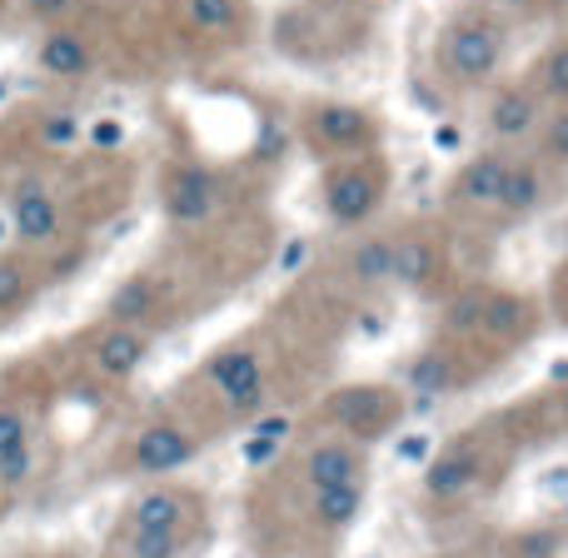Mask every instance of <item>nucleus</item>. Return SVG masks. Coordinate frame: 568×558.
<instances>
[{
  "mask_svg": "<svg viewBox=\"0 0 568 558\" xmlns=\"http://www.w3.org/2000/svg\"><path fill=\"white\" fill-rule=\"evenodd\" d=\"M10 225H16L20 245H50L60 235V210L36 180H26L16 190V200H10Z\"/></svg>",
  "mask_w": 568,
  "mask_h": 558,
  "instance_id": "7ed1b4c3",
  "label": "nucleus"
},
{
  "mask_svg": "<svg viewBox=\"0 0 568 558\" xmlns=\"http://www.w3.org/2000/svg\"><path fill=\"white\" fill-rule=\"evenodd\" d=\"M150 300H155V290H150V280H125L115 294H110V319L125 329L130 319H140V314L150 310Z\"/></svg>",
  "mask_w": 568,
  "mask_h": 558,
  "instance_id": "f3484780",
  "label": "nucleus"
},
{
  "mask_svg": "<svg viewBox=\"0 0 568 558\" xmlns=\"http://www.w3.org/2000/svg\"><path fill=\"white\" fill-rule=\"evenodd\" d=\"M539 125V100H534V90H499L489 105V130L499 140H519L529 135V130Z\"/></svg>",
  "mask_w": 568,
  "mask_h": 558,
  "instance_id": "1a4fd4ad",
  "label": "nucleus"
},
{
  "mask_svg": "<svg viewBox=\"0 0 568 558\" xmlns=\"http://www.w3.org/2000/svg\"><path fill=\"white\" fill-rule=\"evenodd\" d=\"M20 444H30V419L16 404H0V454L20 449Z\"/></svg>",
  "mask_w": 568,
  "mask_h": 558,
  "instance_id": "bb28decb",
  "label": "nucleus"
},
{
  "mask_svg": "<svg viewBox=\"0 0 568 558\" xmlns=\"http://www.w3.org/2000/svg\"><path fill=\"white\" fill-rule=\"evenodd\" d=\"M474 310H479V300H464V304H454V324H474Z\"/></svg>",
  "mask_w": 568,
  "mask_h": 558,
  "instance_id": "2f4dec72",
  "label": "nucleus"
},
{
  "mask_svg": "<svg viewBox=\"0 0 568 558\" xmlns=\"http://www.w3.org/2000/svg\"><path fill=\"white\" fill-rule=\"evenodd\" d=\"M364 504V489L359 484H339V489H320L314 494V519L324 524V529H344V524H354V514H359Z\"/></svg>",
  "mask_w": 568,
  "mask_h": 558,
  "instance_id": "dca6fc26",
  "label": "nucleus"
},
{
  "mask_svg": "<svg viewBox=\"0 0 568 558\" xmlns=\"http://www.w3.org/2000/svg\"><path fill=\"white\" fill-rule=\"evenodd\" d=\"M564 404H568V394H564Z\"/></svg>",
  "mask_w": 568,
  "mask_h": 558,
  "instance_id": "473e14b6",
  "label": "nucleus"
},
{
  "mask_svg": "<svg viewBox=\"0 0 568 558\" xmlns=\"http://www.w3.org/2000/svg\"><path fill=\"white\" fill-rule=\"evenodd\" d=\"M190 459H195V439H190L185 429H175V424H150L135 439V449H130V464H135L140 474L185 469Z\"/></svg>",
  "mask_w": 568,
  "mask_h": 558,
  "instance_id": "f03ea898",
  "label": "nucleus"
},
{
  "mask_svg": "<svg viewBox=\"0 0 568 558\" xmlns=\"http://www.w3.org/2000/svg\"><path fill=\"white\" fill-rule=\"evenodd\" d=\"M320 130L329 140H339V145H354V140L364 135V115H359V110H349V105H329L320 115Z\"/></svg>",
  "mask_w": 568,
  "mask_h": 558,
  "instance_id": "aec40b11",
  "label": "nucleus"
},
{
  "mask_svg": "<svg viewBox=\"0 0 568 558\" xmlns=\"http://www.w3.org/2000/svg\"><path fill=\"white\" fill-rule=\"evenodd\" d=\"M26 6H30V16L36 20H60V16H70L80 0H26Z\"/></svg>",
  "mask_w": 568,
  "mask_h": 558,
  "instance_id": "c756f323",
  "label": "nucleus"
},
{
  "mask_svg": "<svg viewBox=\"0 0 568 558\" xmlns=\"http://www.w3.org/2000/svg\"><path fill=\"white\" fill-rule=\"evenodd\" d=\"M185 519V499L175 489H150L130 504V529H155V534H180Z\"/></svg>",
  "mask_w": 568,
  "mask_h": 558,
  "instance_id": "4468645a",
  "label": "nucleus"
},
{
  "mask_svg": "<svg viewBox=\"0 0 568 558\" xmlns=\"http://www.w3.org/2000/svg\"><path fill=\"white\" fill-rule=\"evenodd\" d=\"M564 20H568V16H564Z\"/></svg>",
  "mask_w": 568,
  "mask_h": 558,
  "instance_id": "72a5a7b5",
  "label": "nucleus"
},
{
  "mask_svg": "<svg viewBox=\"0 0 568 558\" xmlns=\"http://www.w3.org/2000/svg\"><path fill=\"white\" fill-rule=\"evenodd\" d=\"M30 469H36V449H30V444H20V449L0 454V494H6V489H20V484L30 479Z\"/></svg>",
  "mask_w": 568,
  "mask_h": 558,
  "instance_id": "393cba45",
  "label": "nucleus"
},
{
  "mask_svg": "<svg viewBox=\"0 0 568 558\" xmlns=\"http://www.w3.org/2000/svg\"><path fill=\"white\" fill-rule=\"evenodd\" d=\"M539 85H544V95L568 100V45H554L549 55H544V65H539Z\"/></svg>",
  "mask_w": 568,
  "mask_h": 558,
  "instance_id": "5701e85b",
  "label": "nucleus"
},
{
  "mask_svg": "<svg viewBox=\"0 0 568 558\" xmlns=\"http://www.w3.org/2000/svg\"><path fill=\"white\" fill-rule=\"evenodd\" d=\"M210 205H215V180L205 175V170H180L175 180H170V190H165V210L175 220H205L210 215Z\"/></svg>",
  "mask_w": 568,
  "mask_h": 558,
  "instance_id": "9b49d317",
  "label": "nucleus"
},
{
  "mask_svg": "<svg viewBox=\"0 0 568 558\" xmlns=\"http://www.w3.org/2000/svg\"><path fill=\"white\" fill-rule=\"evenodd\" d=\"M70 135H75V120H70V115H55V120H45V140H50V145H65Z\"/></svg>",
  "mask_w": 568,
  "mask_h": 558,
  "instance_id": "7c9ffc66",
  "label": "nucleus"
},
{
  "mask_svg": "<svg viewBox=\"0 0 568 558\" xmlns=\"http://www.w3.org/2000/svg\"><path fill=\"white\" fill-rule=\"evenodd\" d=\"M210 384L230 399V409H250V404H260V384H265V374H260V354L225 349L215 364H210Z\"/></svg>",
  "mask_w": 568,
  "mask_h": 558,
  "instance_id": "20e7f679",
  "label": "nucleus"
},
{
  "mask_svg": "<svg viewBox=\"0 0 568 558\" xmlns=\"http://www.w3.org/2000/svg\"><path fill=\"white\" fill-rule=\"evenodd\" d=\"M504 175H509V160L504 155H474L459 170V180H454V200H464V205H499Z\"/></svg>",
  "mask_w": 568,
  "mask_h": 558,
  "instance_id": "39448f33",
  "label": "nucleus"
},
{
  "mask_svg": "<svg viewBox=\"0 0 568 558\" xmlns=\"http://www.w3.org/2000/svg\"><path fill=\"white\" fill-rule=\"evenodd\" d=\"M180 534H155V529H130V558H175Z\"/></svg>",
  "mask_w": 568,
  "mask_h": 558,
  "instance_id": "412c9836",
  "label": "nucleus"
},
{
  "mask_svg": "<svg viewBox=\"0 0 568 558\" xmlns=\"http://www.w3.org/2000/svg\"><path fill=\"white\" fill-rule=\"evenodd\" d=\"M474 479H479V454H474V449H449L444 459L429 464L424 489H429L434 499H454V494H464Z\"/></svg>",
  "mask_w": 568,
  "mask_h": 558,
  "instance_id": "ddd939ff",
  "label": "nucleus"
},
{
  "mask_svg": "<svg viewBox=\"0 0 568 558\" xmlns=\"http://www.w3.org/2000/svg\"><path fill=\"white\" fill-rule=\"evenodd\" d=\"M354 275L364 284H379L394 275V245H384V240H369V245L354 255Z\"/></svg>",
  "mask_w": 568,
  "mask_h": 558,
  "instance_id": "6ab92c4d",
  "label": "nucleus"
},
{
  "mask_svg": "<svg viewBox=\"0 0 568 558\" xmlns=\"http://www.w3.org/2000/svg\"><path fill=\"white\" fill-rule=\"evenodd\" d=\"M409 379L419 394H439V389H449V364H444V354H424Z\"/></svg>",
  "mask_w": 568,
  "mask_h": 558,
  "instance_id": "a878e982",
  "label": "nucleus"
},
{
  "mask_svg": "<svg viewBox=\"0 0 568 558\" xmlns=\"http://www.w3.org/2000/svg\"><path fill=\"white\" fill-rule=\"evenodd\" d=\"M190 16L205 30H235L240 10H235V0H190Z\"/></svg>",
  "mask_w": 568,
  "mask_h": 558,
  "instance_id": "b1692460",
  "label": "nucleus"
},
{
  "mask_svg": "<svg viewBox=\"0 0 568 558\" xmlns=\"http://www.w3.org/2000/svg\"><path fill=\"white\" fill-rule=\"evenodd\" d=\"M429 270H434V255L424 245H394V275H399L404 284L429 280Z\"/></svg>",
  "mask_w": 568,
  "mask_h": 558,
  "instance_id": "4be33fe9",
  "label": "nucleus"
},
{
  "mask_svg": "<svg viewBox=\"0 0 568 558\" xmlns=\"http://www.w3.org/2000/svg\"><path fill=\"white\" fill-rule=\"evenodd\" d=\"M374 205H379V185H374V175H364V170H344L339 180H329V215L339 220V225H359Z\"/></svg>",
  "mask_w": 568,
  "mask_h": 558,
  "instance_id": "0eeeda50",
  "label": "nucleus"
},
{
  "mask_svg": "<svg viewBox=\"0 0 568 558\" xmlns=\"http://www.w3.org/2000/svg\"><path fill=\"white\" fill-rule=\"evenodd\" d=\"M36 60H40L45 75H60V80H75V75H85L90 70V50H85V40H80L75 30H50V35L40 40Z\"/></svg>",
  "mask_w": 568,
  "mask_h": 558,
  "instance_id": "f8f14e48",
  "label": "nucleus"
},
{
  "mask_svg": "<svg viewBox=\"0 0 568 558\" xmlns=\"http://www.w3.org/2000/svg\"><path fill=\"white\" fill-rule=\"evenodd\" d=\"M549 155L559 160V165H568V110L554 115V125H549Z\"/></svg>",
  "mask_w": 568,
  "mask_h": 558,
  "instance_id": "c85d7f7f",
  "label": "nucleus"
},
{
  "mask_svg": "<svg viewBox=\"0 0 568 558\" xmlns=\"http://www.w3.org/2000/svg\"><path fill=\"white\" fill-rule=\"evenodd\" d=\"M484 324H489L494 334H509L514 324H519V304L514 300H489L484 304Z\"/></svg>",
  "mask_w": 568,
  "mask_h": 558,
  "instance_id": "cd10ccee",
  "label": "nucleus"
},
{
  "mask_svg": "<svg viewBox=\"0 0 568 558\" xmlns=\"http://www.w3.org/2000/svg\"><path fill=\"white\" fill-rule=\"evenodd\" d=\"M26 294H30L26 265H20L16 255H0V314L20 310V304H26Z\"/></svg>",
  "mask_w": 568,
  "mask_h": 558,
  "instance_id": "a211bd4d",
  "label": "nucleus"
},
{
  "mask_svg": "<svg viewBox=\"0 0 568 558\" xmlns=\"http://www.w3.org/2000/svg\"><path fill=\"white\" fill-rule=\"evenodd\" d=\"M544 205V175L534 165H509L499 190V210L504 215H534Z\"/></svg>",
  "mask_w": 568,
  "mask_h": 558,
  "instance_id": "2eb2a0df",
  "label": "nucleus"
},
{
  "mask_svg": "<svg viewBox=\"0 0 568 558\" xmlns=\"http://www.w3.org/2000/svg\"><path fill=\"white\" fill-rule=\"evenodd\" d=\"M499 55H504V35L494 26H484V20H464V26H454L449 35H444V45H439L444 75L464 80V85L489 80L494 65H499Z\"/></svg>",
  "mask_w": 568,
  "mask_h": 558,
  "instance_id": "f257e3e1",
  "label": "nucleus"
},
{
  "mask_svg": "<svg viewBox=\"0 0 568 558\" xmlns=\"http://www.w3.org/2000/svg\"><path fill=\"white\" fill-rule=\"evenodd\" d=\"M145 354H150V339L145 334H135V329H110V334H100V344H95V369L100 374H110V379H130V374L145 364Z\"/></svg>",
  "mask_w": 568,
  "mask_h": 558,
  "instance_id": "6e6552de",
  "label": "nucleus"
},
{
  "mask_svg": "<svg viewBox=\"0 0 568 558\" xmlns=\"http://www.w3.org/2000/svg\"><path fill=\"white\" fill-rule=\"evenodd\" d=\"M304 479L320 489H339V484H359V454L349 444H320V449L304 459Z\"/></svg>",
  "mask_w": 568,
  "mask_h": 558,
  "instance_id": "9d476101",
  "label": "nucleus"
},
{
  "mask_svg": "<svg viewBox=\"0 0 568 558\" xmlns=\"http://www.w3.org/2000/svg\"><path fill=\"white\" fill-rule=\"evenodd\" d=\"M334 419L344 429H384L394 419V404H389V389H374V384H359V389H344L334 399Z\"/></svg>",
  "mask_w": 568,
  "mask_h": 558,
  "instance_id": "423d86ee",
  "label": "nucleus"
}]
</instances>
